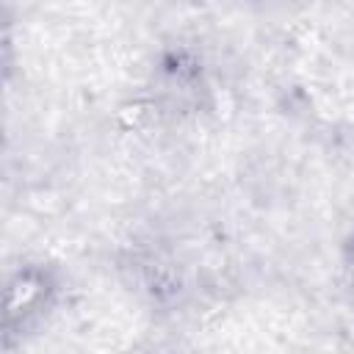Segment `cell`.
<instances>
[{"label": "cell", "instance_id": "3", "mask_svg": "<svg viewBox=\"0 0 354 354\" xmlns=\"http://www.w3.org/2000/svg\"><path fill=\"white\" fill-rule=\"evenodd\" d=\"M210 94L202 58L188 47L163 50L155 64V100L166 113H196Z\"/></svg>", "mask_w": 354, "mask_h": 354}, {"label": "cell", "instance_id": "2", "mask_svg": "<svg viewBox=\"0 0 354 354\" xmlns=\"http://www.w3.org/2000/svg\"><path fill=\"white\" fill-rule=\"evenodd\" d=\"M130 290L152 307H174L185 293V271L177 254L158 241H138L124 249L122 266Z\"/></svg>", "mask_w": 354, "mask_h": 354}, {"label": "cell", "instance_id": "4", "mask_svg": "<svg viewBox=\"0 0 354 354\" xmlns=\"http://www.w3.org/2000/svg\"><path fill=\"white\" fill-rule=\"evenodd\" d=\"M337 288L346 307L354 313V230L343 238L340 257H337Z\"/></svg>", "mask_w": 354, "mask_h": 354}, {"label": "cell", "instance_id": "1", "mask_svg": "<svg viewBox=\"0 0 354 354\" xmlns=\"http://www.w3.org/2000/svg\"><path fill=\"white\" fill-rule=\"evenodd\" d=\"M66 296V279L58 263L25 257L6 271L0 307V348L17 351L36 337L58 313Z\"/></svg>", "mask_w": 354, "mask_h": 354}]
</instances>
